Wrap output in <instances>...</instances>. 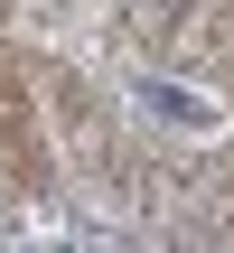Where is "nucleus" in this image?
I'll return each mask as SVG.
<instances>
[{"instance_id":"nucleus-1","label":"nucleus","mask_w":234,"mask_h":253,"mask_svg":"<svg viewBox=\"0 0 234 253\" xmlns=\"http://www.w3.org/2000/svg\"><path fill=\"white\" fill-rule=\"evenodd\" d=\"M141 113H159V122H178V131H216V103L206 94H188V84H141Z\"/></svg>"}]
</instances>
